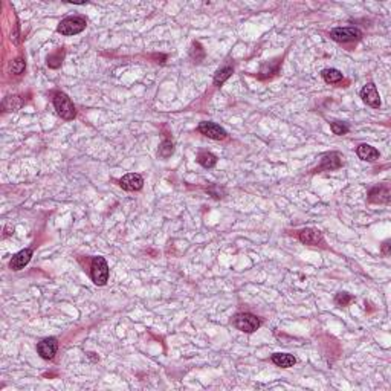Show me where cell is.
I'll list each match as a JSON object with an SVG mask.
<instances>
[{
	"label": "cell",
	"mask_w": 391,
	"mask_h": 391,
	"mask_svg": "<svg viewBox=\"0 0 391 391\" xmlns=\"http://www.w3.org/2000/svg\"><path fill=\"white\" fill-rule=\"evenodd\" d=\"M298 238H299L301 243H304V245H312V246L322 243V234H321V231L313 229V228H306V229L299 231Z\"/></svg>",
	"instance_id": "4fadbf2b"
},
{
	"label": "cell",
	"mask_w": 391,
	"mask_h": 391,
	"mask_svg": "<svg viewBox=\"0 0 391 391\" xmlns=\"http://www.w3.org/2000/svg\"><path fill=\"white\" fill-rule=\"evenodd\" d=\"M232 74H234V69H232L231 66H225V68L219 69V71L215 72V75H214V86L220 88Z\"/></svg>",
	"instance_id": "e0dca14e"
},
{
	"label": "cell",
	"mask_w": 391,
	"mask_h": 391,
	"mask_svg": "<svg viewBox=\"0 0 391 391\" xmlns=\"http://www.w3.org/2000/svg\"><path fill=\"white\" fill-rule=\"evenodd\" d=\"M32 258V249L26 248V249H21L20 252H17L15 255H12L11 262H9V268L12 271H21Z\"/></svg>",
	"instance_id": "7c38bea8"
},
{
	"label": "cell",
	"mask_w": 391,
	"mask_h": 391,
	"mask_svg": "<svg viewBox=\"0 0 391 391\" xmlns=\"http://www.w3.org/2000/svg\"><path fill=\"white\" fill-rule=\"evenodd\" d=\"M199 132L202 135H205L206 138L209 139H214V141H222L228 136L226 130L223 127H220L219 124L215 122H209V121H203L199 124Z\"/></svg>",
	"instance_id": "8992f818"
},
{
	"label": "cell",
	"mask_w": 391,
	"mask_h": 391,
	"mask_svg": "<svg viewBox=\"0 0 391 391\" xmlns=\"http://www.w3.org/2000/svg\"><path fill=\"white\" fill-rule=\"evenodd\" d=\"M352 299H353V296L345 292H339L336 296H335V302H336L338 306H341V307L347 306Z\"/></svg>",
	"instance_id": "cb8c5ba5"
},
{
	"label": "cell",
	"mask_w": 391,
	"mask_h": 391,
	"mask_svg": "<svg viewBox=\"0 0 391 391\" xmlns=\"http://www.w3.org/2000/svg\"><path fill=\"white\" fill-rule=\"evenodd\" d=\"M232 324L237 330L240 332H245V333H254L260 325H262V321L258 316L252 315V313H248V312H243V313H237L232 319Z\"/></svg>",
	"instance_id": "3957f363"
},
{
	"label": "cell",
	"mask_w": 391,
	"mask_h": 391,
	"mask_svg": "<svg viewBox=\"0 0 391 391\" xmlns=\"http://www.w3.org/2000/svg\"><path fill=\"white\" fill-rule=\"evenodd\" d=\"M23 104V101L20 99V97H6L3 101V108L5 110H17L20 108Z\"/></svg>",
	"instance_id": "44dd1931"
},
{
	"label": "cell",
	"mask_w": 391,
	"mask_h": 391,
	"mask_svg": "<svg viewBox=\"0 0 391 391\" xmlns=\"http://www.w3.org/2000/svg\"><path fill=\"white\" fill-rule=\"evenodd\" d=\"M52 101H54V107H55L57 113H58L63 119L71 121V119L75 118V115H77L75 105H74V102L71 101V98L68 97L66 94L57 92V94L54 95V99H52Z\"/></svg>",
	"instance_id": "7a4b0ae2"
},
{
	"label": "cell",
	"mask_w": 391,
	"mask_h": 391,
	"mask_svg": "<svg viewBox=\"0 0 391 391\" xmlns=\"http://www.w3.org/2000/svg\"><path fill=\"white\" fill-rule=\"evenodd\" d=\"M25 68H26V63H25V60H23V58H15V60L11 63V72H12V74H15V75L23 74Z\"/></svg>",
	"instance_id": "603a6c76"
},
{
	"label": "cell",
	"mask_w": 391,
	"mask_h": 391,
	"mask_svg": "<svg viewBox=\"0 0 391 391\" xmlns=\"http://www.w3.org/2000/svg\"><path fill=\"white\" fill-rule=\"evenodd\" d=\"M390 185L388 184H382L379 187H375L370 193H368V202L372 203H381V205H388L390 203Z\"/></svg>",
	"instance_id": "8fae6325"
},
{
	"label": "cell",
	"mask_w": 391,
	"mask_h": 391,
	"mask_svg": "<svg viewBox=\"0 0 391 391\" xmlns=\"http://www.w3.org/2000/svg\"><path fill=\"white\" fill-rule=\"evenodd\" d=\"M356 153H358L359 159L367 161V162L378 161V159H379V156H381V155H379V151H378L375 147L368 145V144H361V145L356 148Z\"/></svg>",
	"instance_id": "5bb4252c"
},
{
	"label": "cell",
	"mask_w": 391,
	"mask_h": 391,
	"mask_svg": "<svg viewBox=\"0 0 391 391\" xmlns=\"http://www.w3.org/2000/svg\"><path fill=\"white\" fill-rule=\"evenodd\" d=\"M173 151H175L173 141H171V139H168V138H165V139L162 141V144L159 145V150H158L159 156H161V158H164V159H167V158H170V156L173 155Z\"/></svg>",
	"instance_id": "d6986e66"
},
{
	"label": "cell",
	"mask_w": 391,
	"mask_h": 391,
	"mask_svg": "<svg viewBox=\"0 0 391 391\" xmlns=\"http://www.w3.org/2000/svg\"><path fill=\"white\" fill-rule=\"evenodd\" d=\"M63 57H64V52H63V51H57L55 54H52V55L48 57V66L52 68V69L60 68L61 63H63Z\"/></svg>",
	"instance_id": "ffe728a7"
},
{
	"label": "cell",
	"mask_w": 391,
	"mask_h": 391,
	"mask_svg": "<svg viewBox=\"0 0 391 391\" xmlns=\"http://www.w3.org/2000/svg\"><path fill=\"white\" fill-rule=\"evenodd\" d=\"M330 128L333 132V135H338V136H342L349 132V125L345 122H341V121H333L330 122Z\"/></svg>",
	"instance_id": "7402d4cb"
},
{
	"label": "cell",
	"mask_w": 391,
	"mask_h": 391,
	"mask_svg": "<svg viewBox=\"0 0 391 391\" xmlns=\"http://www.w3.org/2000/svg\"><path fill=\"white\" fill-rule=\"evenodd\" d=\"M88 26V20L83 15H71L63 18L58 26H57V32H60L61 35H77L80 32H83Z\"/></svg>",
	"instance_id": "6da1fadb"
},
{
	"label": "cell",
	"mask_w": 391,
	"mask_h": 391,
	"mask_svg": "<svg viewBox=\"0 0 391 391\" xmlns=\"http://www.w3.org/2000/svg\"><path fill=\"white\" fill-rule=\"evenodd\" d=\"M330 37L338 43H350L359 40L362 34L356 28H335L330 31Z\"/></svg>",
	"instance_id": "5b68a950"
},
{
	"label": "cell",
	"mask_w": 391,
	"mask_h": 391,
	"mask_svg": "<svg viewBox=\"0 0 391 391\" xmlns=\"http://www.w3.org/2000/svg\"><path fill=\"white\" fill-rule=\"evenodd\" d=\"M341 165H342V156L338 151H330V153L322 156L321 164L315 170V173H318V171H333V170H338Z\"/></svg>",
	"instance_id": "ba28073f"
},
{
	"label": "cell",
	"mask_w": 391,
	"mask_h": 391,
	"mask_svg": "<svg viewBox=\"0 0 391 391\" xmlns=\"http://www.w3.org/2000/svg\"><path fill=\"white\" fill-rule=\"evenodd\" d=\"M191 57H193V60H197V61H200V60H203V57H205V51L202 49V46H200V43H193V48H191Z\"/></svg>",
	"instance_id": "d4e9b609"
},
{
	"label": "cell",
	"mask_w": 391,
	"mask_h": 391,
	"mask_svg": "<svg viewBox=\"0 0 391 391\" xmlns=\"http://www.w3.org/2000/svg\"><path fill=\"white\" fill-rule=\"evenodd\" d=\"M57 350H58V341L57 338L51 336V338H45L41 339L38 344H37V352L38 355L46 359V361H51L54 359V356L57 355Z\"/></svg>",
	"instance_id": "52a82bcc"
},
{
	"label": "cell",
	"mask_w": 391,
	"mask_h": 391,
	"mask_svg": "<svg viewBox=\"0 0 391 391\" xmlns=\"http://www.w3.org/2000/svg\"><path fill=\"white\" fill-rule=\"evenodd\" d=\"M119 187L125 191H139L144 187V179L138 173H128L119 179Z\"/></svg>",
	"instance_id": "9c48e42d"
},
{
	"label": "cell",
	"mask_w": 391,
	"mask_h": 391,
	"mask_svg": "<svg viewBox=\"0 0 391 391\" xmlns=\"http://www.w3.org/2000/svg\"><path fill=\"white\" fill-rule=\"evenodd\" d=\"M321 75H322L324 81H325V83H329V84H338L341 80H344L342 72H341V71H338V69H333V68H330V69H324V71L321 72Z\"/></svg>",
	"instance_id": "2e32d148"
},
{
	"label": "cell",
	"mask_w": 391,
	"mask_h": 391,
	"mask_svg": "<svg viewBox=\"0 0 391 391\" xmlns=\"http://www.w3.org/2000/svg\"><path fill=\"white\" fill-rule=\"evenodd\" d=\"M271 359L277 367H281V368H291L296 364V358L289 353H274Z\"/></svg>",
	"instance_id": "9a60e30c"
},
{
	"label": "cell",
	"mask_w": 391,
	"mask_h": 391,
	"mask_svg": "<svg viewBox=\"0 0 391 391\" xmlns=\"http://www.w3.org/2000/svg\"><path fill=\"white\" fill-rule=\"evenodd\" d=\"M108 265L104 257H94L91 265V277L97 286H104L108 281Z\"/></svg>",
	"instance_id": "277c9868"
},
{
	"label": "cell",
	"mask_w": 391,
	"mask_h": 391,
	"mask_svg": "<svg viewBox=\"0 0 391 391\" xmlns=\"http://www.w3.org/2000/svg\"><path fill=\"white\" fill-rule=\"evenodd\" d=\"M361 98H362V101H364L367 105H370V107H373V108H379V107H381V97H379V92H378L375 83H368V84H365V86L362 88V91H361Z\"/></svg>",
	"instance_id": "30bf717a"
},
{
	"label": "cell",
	"mask_w": 391,
	"mask_h": 391,
	"mask_svg": "<svg viewBox=\"0 0 391 391\" xmlns=\"http://www.w3.org/2000/svg\"><path fill=\"white\" fill-rule=\"evenodd\" d=\"M197 162L203 167V168H212L217 164V158L209 153V151H203L197 156Z\"/></svg>",
	"instance_id": "ac0fdd59"
},
{
	"label": "cell",
	"mask_w": 391,
	"mask_h": 391,
	"mask_svg": "<svg viewBox=\"0 0 391 391\" xmlns=\"http://www.w3.org/2000/svg\"><path fill=\"white\" fill-rule=\"evenodd\" d=\"M390 240L384 242V245H382V252H384V255H390Z\"/></svg>",
	"instance_id": "484cf974"
}]
</instances>
